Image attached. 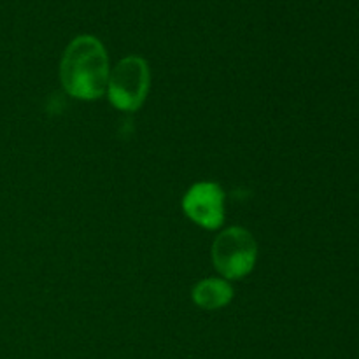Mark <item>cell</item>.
Returning <instances> with one entry per match:
<instances>
[{
  "label": "cell",
  "instance_id": "obj_1",
  "mask_svg": "<svg viewBox=\"0 0 359 359\" xmlns=\"http://www.w3.org/2000/svg\"><path fill=\"white\" fill-rule=\"evenodd\" d=\"M60 74L70 97L81 100L102 97L109 84V58L102 42L91 35L74 39L63 53Z\"/></svg>",
  "mask_w": 359,
  "mask_h": 359
},
{
  "label": "cell",
  "instance_id": "obj_2",
  "mask_svg": "<svg viewBox=\"0 0 359 359\" xmlns=\"http://www.w3.org/2000/svg\"><path fill=\"white\" fill-rule=\"evenodd\" d=\"M149 91V67L139 56H126L109 74L107 95L119 111H137Z\"/></svg>",
  "mask_w": 359,
  "mask_h": 359
},
{
  "label": "cell",
  "instance_id": "obj_3",
  "mask_svg": "<svg viewBox=\"0 0 359 359\" xmlns=\"http://www.w3.org/2000/svg\"><path fill=\"white\" fill-rule=\"evenodd\" d=\"M258 248L244 228H228L212 245V259L217 272L226 279H242L255 269Z\"/></svg>",
  "mask_w": 359,
  "mask_h": 359
},
{
  "label": "cell",
  "instance_id": "obj_4",
  "mask_svg": "<svg viewBox=\"0 0 359 359\" xmlns=\"http://www.w3.org/2000/svg\"><path fill=\"white\" fill-rule=\"evenodd\" d=\"M182 209L191 221L207 230H216L224 219V193L214 182H198L182 200Z\"/></svg>",
  "mask_w": 359,
  "mask_h": 359
},
{
  "label": "cell",
  "instance_id": "obj_5",
  "mask_svg": "<svg viewBox=\"0 0 359 359\" xmlns=\"http://www.w3.org/2000/svg\"><path fill=\"white\" fill-rule=\"evenodd\" d=\"M233 298V290L226 280L207 279L196 284L193 290V300L200 309L205 311H216V309L228 305Z\"/></svg>",
  "mask_w": 359,
  "mask_h": 359
}]
</instances>
